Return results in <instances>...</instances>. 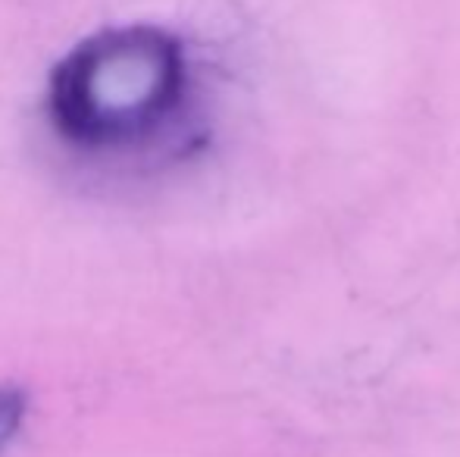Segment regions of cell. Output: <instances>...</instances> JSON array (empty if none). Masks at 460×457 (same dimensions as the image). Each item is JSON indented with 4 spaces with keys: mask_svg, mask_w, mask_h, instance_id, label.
Listing matches in <instances>:
<instances>
[{
    "mask_svg": "<svg viewBox=\"0 0 460 457\" xmlns=\"http://www.w3.org/2000/svg\"><path fill=\"white\" fill-rule=\"evenodd\" d=\"M188 94L182 41L157 25H122L85 38L57 63L48 82V119L82 151H132L185 113Z\"/></svg>",
    "mask_w": 460,
    "mask_h": 457,
    "instance_id": "obj_1",
    "label": "cell"
},
{
    "mask_svg": "<svg viewBox=\"0 0 460 457\" xmlns=\"http://www.w3.org/2000/svg\"><path fill=\"white\" fill-rule=\"evenodd\" d=\"M25 410H29V401L22 391L13 385H0V448L10 445L13 435L22 429Z\"/></svg>",
    "mask_w": 460,
    "mask_h": 457,
    "instance_id": "obj_2",
    "label": "cell"
}]
</instances>
